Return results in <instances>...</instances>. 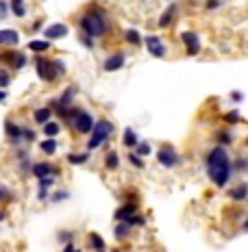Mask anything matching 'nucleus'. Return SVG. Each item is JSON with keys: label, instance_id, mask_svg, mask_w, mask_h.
Instances as JSON below:
<instances>
[{"label": "nucleus", "instance_id": "f257e3e1", "mask_svg": "<svg viewBox=\"0 0 248 252\" xmlns=\"http://www.w3.org/2000/svg\"><path fill=\"white\" fill-rule=\"evenodd\" d=\"M205 170L214 187L218 189L229 187L233 174H235V170H233V157L229 154V150L224 146H214L205 154Z\"/></svg>", "mask_w": 248, "mask_h": 252}, {"label": "nucleus", "instance_id": "f03ea898", "mask_svg": "<svg viewBox=\"0 0 248 252\" xmlns=\"http://www.w3.org/2000/svg\"><path fill=\"white\" fill-rule=\"evenodd\" d=\"M79 26H81V33L85 35H92V37H105L109 31V18L105 13V9L100 7H92L81 16L79 20Z\"/></svg>", "mask_w": 248, "mask_h": 252}, {"label": "nucleus", "instance_id": "7ed1b4c3", "mask_svg": "<svg viewBox=\"0 0 248 252\" xmlns=\"http://www.w3.org/2000/svg\"><path fill=\"white\" fill-rule=\"evenodd\" d=\"M63 122L70 126L77 135H92L94 126H96V120L94 115L89 113L87 109H81V107H70L63 115Z\"/></svg>", "mask_w": 248, "mask_h": 252}, {"label": "nucleus", "instance_id": "20e7f679", "mask_svg": "<svg viewBox=\"0 0 248 252\" xmlns=\"http://www.w3.org/2000/svg\"><path fill=\"white\" fill-rule=\"evenodd\" d=\"M35 70H37V76L44 83H55L59 76L65 74V63L61 59H46V57H35Z\"/></svg>", "mask_w": 248, "mask_h": 252}, {"label": "nucleus", "instance_id": "39448f33", "mask_svg": "<svg viewBox=\"0 0 248 252\" xmlns=\"http://www.w3.org/2000/svg\"><path fill=\"white\" fill-rule=\"evenodd\" d=\"M111 133H113V124L109 122V120H98L92 130V135H89V142H87V152H92V150L100 148V146H105L109 142Z\"/></svg>", "mask_w": 248, "mask_h": 252}, {"label": "nucleus", "instance_id": "423d86ee", "mask_svg": "<svg viewBox=\"0 0 248 252\" xmlns=\"http://www.w3.org/2000/svg\"><path fill=\"white\" fill-rule=\"evenodd\" d=\"M181 42H183V46H185V54H187V57H196V54H200L202 44H200L198 33H194V31L181 33Z\"/></svg>", "mask_w": 248, "mask_h": 252}, {"label": "nucleus", "instance_id": "0eeeda50", "mask_svg": "<svg viewBox=\"0 0 248 252\" xmlns=\"http://www.w3.org/2000/svg\"><path fill=\"white\" fill-rule=\"evenodd\" d=\"M157 161H159L164 168H176L181 163V157L176 154V150L172 146H161L159 152H157Z\"/></svg>", "mask_w": 248, "mask_h": 252}, {"label": "nucleus", "instance_id": "6e6552de", "mask_svg": "<svg viewBox=\"0 0 248 252\" xmlns=\"http://www.w3.org/2000/svg\"><path fill=\"white\" fill-rule=\"evenodd\" d=\"M144 44H146V50L157 59H164L165 52H168V48H165V44L161 42L159 35H148V37H144Z\"/></svg>", "mask_w": 248, "mask_h": 252}, {"label": "nucleus", "instance_id": "1a4fd4ad", "mask_svg": "<svg viewBox=\"0 0 248 252\" xmlns=\"http://www.w3.org/2000/svg\"><path fill=\"white\" fill-rule=\"evenodd\" d=\"M4 135L9 137V142H11L13 148H18V146H22V126L16 124L13 120H4Z\"/></svg>", "mask_w": 248, "mask_h": 252}, {"label": "nucleus", "instance_id": "9d476101", "mask_svg": "<svg viewBox=\"0 0 248 252\" xmlns=\"http://www.w3.org/2000/svg\"><path fill=\"white\" fill-rule=\"evenodd\" d=\"M226 196H229V200H231V202H235V204L246 202V200H248V180H240L237 185L229 187Z\"/></svg>", "mask_w": 248, "mask_h": 252}, {"label": "nucleus", "instance_id": "9b49d317", "mask_svg": "<svg viewBox=\"0 0 248 252\" xmlns=\"http://www.w3.org/2000/svg\"><path fill=\"white\" fill-rule=\"evenodd\" d=\"M124 63H126V52H122V50H118V52L109 54V57L105 59L103 70H105V72H118L120 68H124Z\"/></svg>", "mask_w": 248, "mask_h": 252}, {"label": "nucleus", "instance_id": "f8f14e48", "mask_svg": "<svg viewBox=\"0 0 248 252\" xmlns=\"http://www.w3.org/2000/svg\"><path fill=\"white\" fill-rule=\"evenodd\" d=\"M135 213H138V200H135V202H126L122 206H118L115 213H113V218H115V222H129Z\"/></svg>", "mask_w": 248, "mask_h": 252}, {"label": "nucleus", "instance_id": "ddd939ff", "mask_svg": "<svg viewBox=\"0 0 248 252\" xmlns=\"http://www.w3.org/2000/svg\"><path fill=\"white\" fill-rule=\"evenodd\" d=\"M31 174L35 176V178H46V176H53V174H57V168L55 165H50L48 161H39V163H33V170H31Z\"/></svg>", "mask_w": 248, "mask_h": 252}, {"label": "nucleus", "instance_id": "4468645a", "mask_svg": "<svg viewBox=\"0 0 248 252\" xmlns=\"http://www.w3.org/2000/svg\"><path fill=\"white\" fill-rule=\"evenodd\" d=\"M68 35V26L61 22H57V24H50V26L44 28V37L48 39V42H53V39H61Z\"/></svg>", "mask_w": 248, "mask_h": 252}, {"label": "nucleus", "instance_id": "2eb2a0df", "mask_svg": "<svg viewBox=\"0 0 248 252\" xmlns=\"http://www.w3.org/2000/svg\"><path fill=\"white\" fill-rule=\"evenodd\" d=\"M20 44V33L13 31V28H2L0 31V46L4 48H13Z\"/></svg>", "mask_w": 248, "mask_h": 252}, {"label": "nucleus", "instance_id": "dca6fc26", "mask_svg": "<svg viewBox=\"0 0 248 252\" xmlns=\"http://www.w3.org/2000/svg\"><path fill=\"white\" fill-rule=\"evenodd\" d=\"M53 107H39V109H35V113H33V120L37 122L39 126H46L50 122V118H53Z\"/></svg>", "mask_w": 248, "mask_h": 252}, {"label": "nucleus", "instance_id": "f3484780", "mask_svg": "<svg viewBox=\"0 0 248 252\" xmlns=\"http://www.w3.org/2000/svg\"><path fill=\"white\" fill-rule=\"evenodd\" d=\"M122 144H124L129 150H133V148H138V146H139V137H138V133H135V130L131 128V126H126V128H124Z\"/></svg>", "mask_w": 248, "mask_h": 252}, {"label": "nucleus", "instance_id": "a211bd4d", "mask_svg": "<svg viewBox=\"0 0 248 252\" xmlns=\"http://www.w3.org/2000/svg\"><path fill=\"white\" fill-rule=\"evenodd\" d=\"M174 16H176V4H170V7L161 13L159 22H157V24H159V28H168L172 24V20H174Z\"/></svg>", "mask_w": 248, "mask_h": 252}, {"label": "nucleus", "instance_id": "6ab92c4d", "mask_svg": "<svg viewBox=\"0 0 248 252\" xmlns=\"http://www.w3.org/2000/svg\"><path fill=\"white\" fill-rule=\"evenodd\" d=\"M28 50L35 54H44L50 50V42L48 39H31V42H28Z\"/></svg>", "mask_w": 248, "mask_h": 252}, {"label": "nucleus", "instance_id": "aec40b11", "mask_svg": "<svg viewBox=\"0 0 248 252\" xmlns=\"http://www.w3.org/2000/svg\"><path fill=\"white\" fill-rule=\"evenodd\" d=\"M216 142L218 146H233V142H235V137H233V133L229 128H220V130H216Z\"/></svg>", "mask_w": 248, "mask_h": 252}, {"label": "nucleus", "instance_id": "412c9836", "mask_svg": "<svg viewBox=\"0 0 248 252\" xmlns=\"http://www.w3.org/2000/svg\"><path fill=\"white\" fill-rule=\"evenodd\" d=\"M87 246H89V250L100 252V250H105V239L98 233H89L87 235Z\"/></svg>", "mask_w": 248, "mask_h": 252}, {"label": "nucleus", "instance_id": "4be33fe9", "mask_svg": "<svg viewBox=\"0 0 248 252\" xmlns=\"http://www.w3.org/2000/svg\"><path fill=\"white\" fill-rule=\"evenodd\" d=\"M57 146L59 144H57V139L55 137H46L42 144H39V150H42L44 154H48V157H53V154L57 152Z\"/></svg>", "mask_w": 248, "mask_h": 252}, {"label": "nucleus", "instance_id": "5701e85b", "mask_svg": "<svg viewBox=\"0 0 248 252\" xmlns=\"http://www.w3.org/2000/svg\"><path fill=\"white\" fill-rule=\"evenodd\" d=\"M105 168H107L109 172H115V170L120 168V154L115 152V150L107 152V157H105Z\"/></svg>", "mask_w": 248, "mask_h": 252}, {"label": "nucleus", "instance_id": "b1692460", "mask_svg": "<svg viewBox=\"0 0 248 252\" xmlns=\"http://www.w3.org/2000/svg\"><path fill=\"white\" fill-rule=\"evenodd\" d=\"M222 122H224L226 126H235L242 122V115H240V109H231L226 111L224 115H222Z\"/></svg>", "mask_w": 248, "mask_h": 252}, {"label": "nucleus", "instance_id": "393cba45", "mask_svg": "<svg viewBox=\"0 0 248 252\" xmlns=\"http://www.w3.org/2000/svg\"><path fill=\"white\" fill-rule=\"evenodd\" d=\"M9 9H11V13L16 18L27 16V4H24V0H9Z\"/></svg>", "mask_w": 248, "mask_h": 252}, {"label": "nucleus", "instance_id": "a878e982", "mask_svg": "<svg viewBox=\"0 0 248 252\" xmlns=\"http://www.w3.org/2000/svg\"><path fill=\"white\" fill-rule=\"evenodd\" d=\"M131 228H133V226L129 224V222H118V226H115V230H113V235H115V239H126V237L131 235Z\"/></svg>", "mask_w": 248, "mask_h": 252}, {"label": "nucleus", "instance_id": "bb28decb", "mask_svg": "<svg viewBox=\"0 0 248 252\" xmlns=\"http://www.w3.org/2000/svg\"><path fill=\"white\" fill-rule=\"evenodd\" d=\"M124 42L131 44V46H141V44H144V39H141V35L135 31V28H129V31L124 33Z\"/></svg>", "mask_w": 248, "mask_h": 252}, {"label": "nucleus", "instance_id": "cd10ccee", "mask_svg": "<svg viewBox=\"0 0 248 252\" xmlns=\"http://www.w3.org/2000/svg\"><path fill=\"white\" fill-rule=\"evenodd\" d=\"M233 170H235V174H248V157H237L233 159Z\"/></svg>", "mask_w": 248, "mask_h": 252}, {"label": "nucleus", "instance_id": "c85d7f7f", "mask_svg": "<svg viewBox=\"0 0 248 252\" xmlns=\"http://www.w3.org/2000/svg\"><path fill=\"white\" fill-rule=\"evenodd\" d=\"M65 159H68V163H72V165H83V163H87L89 161V152H81V154L70 152Z\"/></svg>", "mask_w": 248, "mask_h": 252}, {"label": "nucleus", "instance_id": "c756f323", "mask_svg": "<svg viewBox=\"0 0 248 252\" xmlns=\"http://www.w3.org/2000/svg\"><path fill=\"white\" fill-rule=\"evenodd\" d=\"M42 130L46 133V137H57V135L61 133V124H59V122H53V120H50L46 126H42Z\"/></svg>", "mask_w": 248, "mask_h": 252}, {"label": "nucleus", "instance_id": "7c9ffc66", "mask_svg": "<svg viewBox=\"0 0 248 252\" xmlns=\"http://www.w3.org/2000/svg\"><path fill=\"white\" fill-rule=\"evenodd\" d=\"M20 52H13V50H4V52H0V63H7L9 68L13 65V61L18 59Z\"/></svg>", "mask_w": 248, "mask_h": 252}, {"label": "nucleus", "instance_id": "2f4dec72", "mask_svg": "<svg viewBox=\"0 0 248 252\" xmlns=\"http://www.w3.org/2000/svg\"><path fill=\"white\" fill-rule=\"evenodd\" d=\"M72 239H74L72 230H61V233H57V241H59V244H63V246L72 244Z\"/></svg>", "mask_w": 248, "mask_h": 252}, {"label": "nucleus", "instance_id": "473e14b6", "mask_svg": "<svg viewBox=\"0 0 248 252\" xmlns=\"http://www.w3.org/2000/svg\"><path fill=\"white\" fill-rule=\"evenodd\" d=\"M79 42L83 44L85 48H89V50H92V48H96V42H94V37H92V35H85V33H81Z\"/></svg>", "mask_w": 248, "mask_h": 252}, {"label": "nucleus", "instance_id": "72a5a7b5", "mask_svg": "<svg viewBox=\"0 0 248 252\" xmlns=\"http://www.w3.org/2000/svg\"><path fill=\"white\" fill-rule=\"evenodd\" d=\"M9 83H11V74H9L4 68H0V89L9 87Z\"/></svg>", "mask_w": 248, "mask_h": 252}, {"label": "nucleus", "instance_id": "f704fd0d", "mask_svg": "<svg viewBox=\"0 0 248 252\" xmlns=\"http://www.w3.org/2000/svg\"><path fill=\"white\" fill-rule=\"evenodd\" d=\"M129 163L133 165V168H138V170L144 168V161H141V157H139L138 152H131V154H129Z\"/></svg>", "mask_w": 248, "mask_h": 252}, {"label": "nucleus", "instance_id": "c9c22d12", "mask_svg": "<svg viewBox=\"0 0 248 252\" xmlns=\"http://www.w3.org/2000/svg\"><path fill=\"white\" fill-rule=\"evenodd\" d=\"M135 152H138L139 157H148V154L153 152V148H150V146L146 144V142H139V146H138V148H135Z\"/></svg>", "mask_w": 248, "mask_h": 252}, {"label": "nucleus", "instance_id": "e433bc0d", "mask_svg": "<svg viewBox=\"0 0 248 252\" xmlns=\"http://www.w3.org/2000/svg\"><path fill=\"white\" fill-rule=\"evenodd\" d=\"M22 139L27 144H33L35 142V130L33 128H27V126H22Z\"/></svg>", "mask_w": 248, "mask_h": 252}, {"label": "nucleus", "instance_id": "4c0bfd02", "mask_svg": "<svg viewBox=\"0 0 248 252\" xmlns=\"http://www.w3.org/2000/svg\"><path fill=\"white\" fill-rule=\"evenodd\" d=\"M27 61H28V59L24 57L22 52H20V54H18V59H16V61H13V65H11V70H22L24 65H27Z\"/></svg>", "mask_w": 248, "mask_h": 252}, {"label": "nucleus", "instance_id": "58836bf2", "mask_svg": "<svg viewBox=\"0 0 248 252\" xmlns=\"http://www.w3.org/2000/svg\"><path fill=\"white\" fill-rule=\"evenodd\" d=\"M68 198H70L68 191H57V194L50 198V202H63V200H68Z\"/></svg>", "mask_w": 248, "mask_h": 252}, {"label": "nucleus", "instance_id": "ea45409f", "mask_svg": "<svg viewBox=\"0 0 248 252\" xmlns=\"http://www.w3.org/2000/svg\"><path fill=\"white\" fill-rule=\"evenodd\" d=\"M222 7V0H207L205 2V9L207 11H216V9Z\"/></svg>", "mask_w": 248, "mask_h": 252}, {"label": "nucleus", "instance_id": "a19ab883", "mask_svg": "<svg viewBox=\"0 0 248 252\" xmlns=\"http://www.w3.org/2000/svg\"><path fill=\"white\" fill-rule=\"evenodd\" d=\"M55 185V178L53 176H46V178H39V187L42 189H50Z\"/></svg>", "mask_w": 248, "mask_h": 252}, {"label": "nucleus", "instance_id": "79ce46f5", "mask_svg": "<svg viewBox=\"0 0 248 252\" xmlns=\"http://www.w3.org/2000/svg\"><path fill=\"white\" fill-rule=\"evenodd\" d=\"M229 98H231V102H235V104L244 102V94L237 92V89H235V92H231V94H229Z\"/></svg>", "mask_w": 248, "mask_h": 252}, {"label": "nucleus", "instance_id": "37998d69", "mask_svg": "<svg viewBox=\"0 0 248 252\" xmlns=\"http://www.w3.org/2000/svg\"><path fill=\"white\" fill-rule=\"evenodd\" d=\"M129 224H131V226H144V224H146V220H144V218H141V215H139V213H135V215H133V218H131V220H129Z\"/></svg>", "mask_w": 248, "mask_h": 252}, {"label": "nucleus", "instance_id": "c03bdc74", "mask_svg": "<svg viewBox=\"0 0 248 252\" xmlns=\"http://www.w3.org/2000/svg\"><path fill=\"white\" fill-rule=\"evenodd\" d=\"M9 11H11V9H9V2H4V0H0V20H4L9 16Z\"/></svg>", "mask_w": 248, "mask_h": 252}, {"label": "nucleus", "instance_id": "a18cd8bd", "mask_svg": "<svg viewBox=\"0 0 248 252\" xmlns=\"http://www.w3.org/2000/svg\"><path fill=\"white\" fill-rule=\"evenodd\" d=\"M2 200H13L11 189H7V187H0V202H2Z\"/></svg>", "mask_w": 248, "mask_h": 252}, {"label": "nucleus", "instance_id": "49530a36", "mask_svg": "<svg viewBox=\"0 0 248 252\" xmlns=\"http://www.w3.org/2000/svg\"><path fill=\"white\" fill-rule=\"evenodd\" d=\"M37 200H39V202H46V200H48V189H42V187H39V191H37Z\"/></svg>", "mask_w": 248, "mask_h": 252}, {"label": "nucleus", "instance_id": "de8ad7c7", "mask_svg": "<svg viewBox=\"0 0 248 252\" xmlns=\"http://www.w3.org/2000/svg\"><path fill=\"white\" fill-rule=\"evenodd\" d=\"M61 252H81V250H79L74 244H68V246H63V250H61Z\"/></svg>", "mask_w": 248, "mask_h": 252}, {"label": "nucleus", "instance_id": "09e8293b", "mask_svg": "<svg viewBox=\"0 0 248 252\" xmlns=\"http://www.w3.org/2000/svg\"><path fill=\"white\" fill-rule=\"evenodd\" d=\"M242 230H244V233H248V213H246L244 222H242Z\"/></svg>", "mask_w": 248, "mask_h": 252}, {"label": "nucleus", "instance_id": "8fccbe9b", "mask_svg": "<svg viewBox=\"0 0 248 252\" xmlns=\"http://www.w3.org/2000/svg\"><path fill=\"white\" fill-rule=\"evenodd\" d=\"M7 92H2V89H0V102H4V100H7Z\"/></svg>", "mask_w": 248, "mask_h": 252}, {"label": "nucleus", "instance_id": "3c124183", "mask_svg": "<svg viewBox=\"0 0 248 252\" xmlns=\"http://www.w3.org/2000/svg\"><path fill=\"white\" fill-rule=\"evenodd\" d=\"M2 220H7V211L0 209V222H2Z\"/></svg>", "mask_w": 248, "mask_h": 252}, {"label": "nucleus", "instance_id": "603ef678", "mask_svg": "<svg viewBox=\"0 0 248 252\" xmlns=\"http://www.w3.org/2000/svg\"><path fill=\"white\" fill-rule=\"evenodd\" d=\"M244 146H246V148H248V135H246V139H244Z\"/></svg>", "mask_w": 248, "mask_h": 252}, {"label": "nucleus", "instance_id": "864d4df0", "mask_svg": "<svg viewBox=\"0 0 248 252\" xmlns=\"http://www.w3.org/2000/svg\"><path fill=\"white\" fill-rule=\"evenodd\" d=\"M113 252H120V250H113Z\"/></svg>", "mask_w": 248, "mask_h": 252}, {"label": "nucleus", "instance_id": "5fc2aeb1", "mask_svg": "<svg viewBox=\"0 0 248 252\" xmlns=\"http://www.w3.org/2000/svg\"><path fill=\"white\" fill-rule=\"evenodd\" d=\"M100 252H105V250H100Z\"/></svg>", "mask_w": 248, "mask_h": 252}]
</instances>
